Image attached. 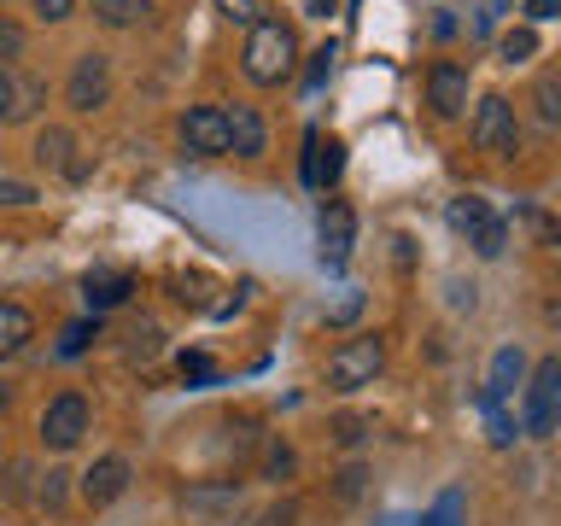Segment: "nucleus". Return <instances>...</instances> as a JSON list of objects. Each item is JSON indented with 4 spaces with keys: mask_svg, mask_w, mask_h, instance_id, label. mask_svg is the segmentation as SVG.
<instances>
[{
    "mask_svg": "<svg viewBox=\"0 0 561 526\" xmlns=\"http://www.w3.org/2000/svg\"><path fill=\"white\" fill-rule=\"evenodd\" d=\"M357 310H363V293H345L340 305L328 310V322H333V328H345V322H351V316H357Z\"/></svg>",
    "mask_w": 561,
    "mask_h": 526,
    "instance_id": "c756f323",
    "label": "nucleus"
},
{
    "mask_svg": "<svg viewBox=\"0 0 561 526\" xmlns=\"http://www.w3.org/2000/svg\"><path fill=\"white\" fill-rule=\"evenodd\" d=\"M65 100H70V112H100V105L112 100V59H105V53H82V59L70 65Z\"/></svg>",
    "mask_w": 561,
    "mask_h": 526,
    "instance_id": "423d86ee",
    "label": "nucleus"
},
{
    "mask_svg": "<svg viewBox=\"0 0 561 526\" xmlns=\"http://www.w3.org/2000/svg\"><path fill=\"white\" fill-rule=\"evenodd\" d=\"M561 12V0H526V18H533V24H543V18H556Z\"/></svg>",
    "mask_w": 561,
    "mask_h": 526,
    "instance_id": "f704fd0d",
    "label": "nucleus"
},
{
    "mask_svg": "<svg viewBox=\"0 0 561 526\" xmlns=\"http://www.w3.org/2000/svg\"><path fill=\"white\" fill-rule=\"evenodd\" d=\"M82 293H88V310H112V305H123V298L135 293V281L123 270H94L82 281Z\"/></svg>",
    "mask_w": 561,
    "mask_h": 526,
    "instance_id": "f8f14e48",
    "label": "nucleus"
},
{
    "mask_svg": "<svg viewBox=\"0 0 561 526\" xmlns=\"http://www.w3.org/2000/svg\"><path fill=\"white\" fill-rule=\"evenodd\" d=\"M427 105L438 117H462L468 112V70L462 65H450V59H438L433 70H427Z\"/></svg>",
    "mask_w": 561,
    "mask_h": 526,
    "instance_id": "6e6552de",
    "label": "nucleus"
},
{
    "mask_svg": "<svg viewBox=\"0 0 561 526\" xmlns=\"http://www.w3.org/2000/svg\"><path fill=\"white\" fill-rule=\"evenodd\" d=\"M205 503H240V485H217V491H187V508H205Z\"/></svg>",
    "mask_w": 561,
    "mask_h": 526,
    "instance_id": "a878e982",
    "label": "nucleus"
},
{
    "mask_svg": "<svg viewBox=\"0 0 561 526\" xmlns=\"http://www.w3.org/2000/svg\"><path fill=\"white\" fill-rule=\"evenodd\" d=\"M152 0H94V18L105 30H129V24H147Z\"/></svg>",
    "mask_w": 561,
    "mask_h": 526,
    "instance_id": "2eb2a0df",
    "label": "nucleus"
},
{
    "mask_svg": "<svg viewBox=\"0 0 561 526\" xmlns=\"http://www.w3.org/2000/svg\"><path fill=\"white\" fill-rule=\"evenodd\" d=\"M217 12L228 18V24H263V0H217Z\"/></svg>",
    "mask_w": 561,
    "mask_h": 526,
    "instance_id": "4be33fe9",
    "label": "nucleus"
},
{
    "mask_svg": "<svg viewBox=\"0 0 561 526\" xmlns=\"http://www.w3.org/2000/svg\"><path fill=\"white\" fill-rule=\"evenodd\" d=\"M363 427H368L363 415H340V421H333V438H340V445H357V438H363Z\"/></svg>",
    "mask_w": 561,
    "mask_h": 526,
    "instance_id": "c85d7f7f",
    "label": "nucleus"
},
{
    "mask_svg": "<svg viewBox=\"0 0 561 526\" xmlns=\"http://www.w3.org/2000/svg\"><path fill=\"white\" fill-rule=\"evenodd\" d=\"M70 152H77V140H70V129H42V135H35V164L65 170V164H70Z\"/></svg>",
    "mask_w": 561,
    "mask_h": 526,
    "instance_id": "dca6fc26",
    "label": "nucleus"
},
{
    "mask_svg": "<svg viewBox=\"0 0 561 526\" xmlns=\"http://www.w3.org/2000/svg\"><path fill=\"white\" fill-rule=\"evenodd\" d=\"M88 340H100V322H70L65 340H59V357H82Z\"/></svg>",
    "mask_w": 561,
    "mask_h": 526,
    "instance_id": "412c9836",
    "label": "nucleus"
},
{
    "mask_svg": "<svg viewBox=\"0 0 561 526\" xmlns=\"http://www.w3.org/2000/svg\"><path fill=\"white\" fill-rule=\"evenodd\" d=\"M123 491H129V462H123V456H100V462L82 473V498L94 503V508L117 503Z\"/></svg>",
    "mask_w": 561,
    "mask_h": 526,
    "instance_id": "1a4fd4ad",
    "label": "nucleus"
},
{
    "mask_svg": "<svg viewBox=\"0 0 561 526\" xmlns=\"http://www.w3.org/2000/svg\"><path fill=\"white\" fill-rule=\"evenodd\" d=\"M328 70H333V47L316 53V65H310V88H322V82H328Z\"/></svg>",
    "mask_w": 561,
    "mask_h": 526,
    "instance_id": "473e14b6",
    "label": "nucleus"
},
{
    "mask_svg": "<svg viewBox=\"0 0 561 526\" xmlns=\"http://www.w3.org/2000/svg\"><path fill=\"white\" fill-rule=\"evenodd\" d=\"M380 368H386V340L380 333H351V340L328 357V386L333 392H357V386H375Z\"/></svg>",
    "mask_w": 561,
    "mask_h": 526,
    "instance_id": "f03ea898",
    "label": "nucleus"
},
{
    "mask_svg": "<svg viewBox=\"0 0 561 526\" xmlns=\"http://www.w3.org/2000/svg\"><path fill=\"white\" fill-rule=\"evenodd\" d=\"M270 473H275V480H287V473H293V450H287V445L270 450Z\"/></svg>",
    "mask_w": 561,
    "mask_h": 526,
    "instance_id": "72a5a7b5",
    "label": "nucleus"
},
{
    "mask_svg": "<svg viewBox=\"0 0 561 526\" xmlns=\"http://www.w3.org/2000/svg\"><path fill=\"white\" fill-rule=\"evenodd\" d=\"M310 12H322V18H328V12H333V0H310Z\"/></svg>",
    "mask_w": 561,
    "mask_h": 526,
    "instance_id": "4c0bfd02",
    "label": "nucleus"
},
{
    "mask_svg": "<svg viewBox=\"0 0 561 526\" xmlns=\"http://www.w3.org/2000/svg\"><path fill=\"white\" fill-rule=\"evenodd\" d=\"M245 77H252L257 88H280L293 77L298 65V42L287 24H275V18H263V24H252V35H245V53H240Z\"/></svg>",
    "mask_w": 561,
    "mask_h": 526,
    "instance_id": "f257e3e1",
    "label": "nucleus"
},
{
    "mask_svg": "<svg viewBox=\"0 0 561 526\" xmlns=\"http://www.w3.org/2000/svg\"><path fill=\"white\" fill-rule=\"evenodd\" d=\"M468 245H473L480 258H503V245H508V228H503L497 217H491V222H485V228H480V235H473Z\"/></svg>",
    "mask_w": 561,
    "mask_h": 526,
    "instance_id": "aec40b11",
    "label": "nucleus"
},
{
    "mask_svg": "<svg viewBox=\"0 0 561 526\" xmlns=\"http://www.w3.org/2000/svg\"><path fill=\"white\" fill-rule=\"evenodd\" d=\"M485 415H491V445H508V438H515V421L497 410V398H485Z\"/></svg>",
    "mask_w": 561,
    "mask_h": 526,
    "instance_id": "393cba45",
    "label": "nucleus"
},
{
    "mask_svg": "<svg viewBox=\"0 0 561 526\" xmlns=\"http://www.w3.org/2000/svg\"><path fill=\"white\" fill-rule=\"evenodd\" d=\"M152 351H158V328H152V322H140V328L129 333V357H140V363H147Z\"/></svg>",
    "mask_w": 561,
    "mask_h": 526,
    "instance_id": "b1692460",
    "label": "nucleus"
},
{
    "mask_svg": "<svg viewBox=\"0 0 561 526\" xmlns=\"http://www.w3.org/2000/svg\"><path fill=\"white\" fill-rule=\"evenodd\" d=\"M228 117V152L234 158H257L263 152V117H257V105H234V112H222Z\"/></svg>",
    "mask_w": 561,
    "mask_h": 526,
    "instance_id": "9b49d317",
    "label": "nucleus"
},
{
    "mask_svg": "<svg viewBox=\"0 0 561 526\" xmlns=\"http://www.w3.org/2000/svg\"><path fill=\"white\" fill-rule=\"evenodd\" d=\"M18 53H24V30H18L12 18L0 12V65H7V59H18Z\"/></svg>",
    "mask_w": 561,
    "mask_h": 526,
    "instance_id": "5701e85b",
    "label": "nucleus"
},
{
    "mask_svg": "<svg viewBox=\"0 0 561 526\" xmlns=\"http://www.w3.org/2000/svg\"><path fill=\"white\" fill-rule=\"evenodd\" d=\"M473 147L491 152V158H515L520 152V123H515V105L503 94H485L473 105Z\"/></svg>",
    "mask_w": 561,
    "mask_h": 526,
    "instance_id": "7ed1b4c3",
    "label": "nucleus"
},
{
    "mask_svg": "<svg viewBox=\"0 0 561 526\" xmlns=\"http://www.w3.org/2000/svg\"><path fill=\"white\" fill-rule=\"evenodd\" d=\"M363 480H368L363 468H345V473H340V498L351 503V498H357V491H363Z\"/></svg>",
    "mask_w": 561,
    "mask_h": 526,
    "instance_id": "2f4dec72",
    "label": "nucleus"
},
{
    "mask_svg": "<svg viewBox=\"0 0 561 526\" xmlns=\"http://www.w3.org/2000/svg\"><path fill=\"white\" fill-rule=\"evenodd\" d=\"M533 53H538V35H533V30H508L503 42H497V59H503V65H526Z\"/></svg>",
    "mask_w": 561,
    "mask_h": 526,
    "instance_id": "6ab92c4d",
    "label": "nucleus"
},
{
    "mask_svg": "<svg viewBox=\"0 0 561 526\" xmlns=\"http://www.w3.org/2000/svg\"><path fill=\"white\" fill-rule=\"evenodd\" d=\"M35 187L30 182H12V175H0V205H30Z\"/></svg>",
    "mask_w": 561,
    "mask_h": 526,
    "instance_id": "cd10ccee",
    "label": "nucleus"
},
{
    "mask_svg": "<svg viewBox=\"0 0 561 526\" xmlns=\"http://www.w3.org/2000/svg\"><path fill=\"white\" fill-rule=\"evenodd\" d=\"M12 117V77H7V65H0V123Z\"/></svg>",
    "mask_w": 561,
    "mask_h": 526,
    "instance_id": "c9c22d12",
    "label": "nucleus"
},
{
    "mask_svg": "<svg viewBox=\"0 0 561 526\" xmlns=\"http://www.w3.org/2000/svg\"><path fill=\"white\" fill-rule=\"evenodd\" d=\"M0 410H7V386H0Z\"/></svg>",
    "mask_w": 561,
    "mask_h": 526,
    "instance_id": "58836bf2",
    "label": "nucleus"
},
{
    "mask_svg": "<svg viewBox=\"0 0 561 526\" xmlns=\"http://www.w3.org/2000/svg\"><path fill=\"white\" fill-rule=\"evenodd\" d=\"M491 222V205L485 199H473V193H462V199H450V228H456V235H480V228Z\"/></svg>",
    "mask_w": 561,
    "mask_h": 526,
    "instance_id": "f3484780",
    "label": "nucleus"
},
{
    "mask_svg": "<svg viewBox=\"0 0 561 526\" xmlns=\"http://www.w3.org/2000/svg\"><path fill=\"white\" fill-rule=\"evenodd\" d=\"M322 263H345V252H351V240H357V217H351V205H340L333 199L328 210H322Z\"/></svg>",
    "mask_w": 561,
    "mask_h": 526,
    "instance_id": "9d476101",
    "label": "nucleus"
},
{
    "mask_svg": "<svg viewBox=\"0 0 561 526\" xmlns=\"http://www.w3.org/2000/svg\"><path fill=\"white\" fill-rule=\"evenodd\" d=\"M35 340V316L24 305H0V357H18Z\"/></svg>",
    "mask_w": 561,
    "mask_h": 526,
    "instance_id": "4468645a",
    "label": "nucleus"
},
{
    "mask_svg": "<svg viewBox=\"0 0 561 526\" xmlns=\"http://www.w3.org/2000/svg\"><path fill=\"white\" fill-rule=\"evenodd\" d=\"M526 375V357H520V345H503L497 357H491V375H485V398H508L520 386Z\"/></svg>",
    "mask_w": 561,
    "mask_h": 526,
    "instance_id": "ddd939ff",
    "label": "nucleus"
},
{
    "mask_svg": "<svg viewBox=\"0 0 561 526\" xmlns=\"http://www.w3.org/2000/svg\"><path fill=\"white\" fill-rule=\"evenodd\" d=\"M182 375L187 380H210V363L205 357H182Z\"/></svg>",
    "mask_w": 561,
    "mask_h": 526,
    "instance_id": "e433bc0d",
    "label": "nucleus"
},
{
    "mask_svg": "<svg viewBox=\"0 0 561 526\" xmlns=\"http://www.w3.org/2000/svg\"><path fill=\"white\" fill-rule=\"evenodd\" d=\"M533 105H538V123H543V129H556V123H561V77H556V70H543V77H538Z\"/></svg>",
    "mask_w": 561,
    "mask_h": 526,
    "instance_id": "a211bd4d",
    "label": "nucleus"
},
{
    "mask_svg": "<svg viewBox=\"0 0 561 526\" xmlns=\"http://www.w3.org/2000/svg\"><path fill=\"white\" fill-rule=\"evenodd\" d=\"M88 433V398L82 392H59L42 410V445L47 450H77Z\"/></svg>",
    "mask_w": 561,
    "mask_h": 526,
    "instance_id": "39448f33",
    "label": "nucleus"
},
{
    "mask_svg": "<svg viewBox=\"0 0 561 526\" xmlns=\"http://www.w3.org/2000/svg\"><path fill=\"white\" fill-rule=\"evenodd\" d=\"M556 403H561V357H543L526 380V433L533 438L556 433Z\"/></svg>",
    "mask_w": 561,
    "mask_h": 526,
    "instance_id": "20e7f679",
    "label": "nucleus"
},
{
    "mask_svg": "<svg viewBox=\"0 0 561 526\" xmlns=\"http://www.w3.org/2000/svg\"><path fill=\"white\" fill-rule=\"evenodd\" d=\"M35 12H42L47 24H65V18L77 12V0H35Z\"/></svg>",
    "mask_w": 561,
    "mask_h": 526,
    "instance_id": "7c9ffc66",
    "label": "nucleus"
},
{
    "mask_svg": "<svg viewBox=\"0 0 561 526\" xmlns=\"http://www.w3.org/2000/svg\"><path fill=\"white\" fill-rule=\"evenodd\" d=\"M456 508H462V498H456V491H445V498H438V508L421 526H456Z\"/></svg>",
    "mask_w": 561,
    "mask_h": 526,
    "instance_id": "bb28decb",
    "label": "nucleus"
},
{
    "mask_svg": "<svg viewBox=\"0 0 561 526\" xmlns=\"http://www.w3.org/2000/svg\"><path fill=\"white\" fill-rule=\"evenodd\" d=\"M175 135H182V147L193 158H222L228 152V117H222V105H187L182 123H175Z\"/></svg>",
    "mask_w": 561,
    "mask_h": 526,
    "instance_id": "0eeeda50",
    "label": "nucleus"
}]
</instances>
